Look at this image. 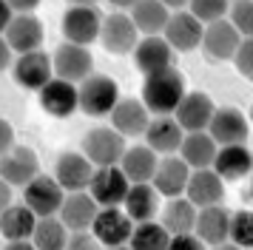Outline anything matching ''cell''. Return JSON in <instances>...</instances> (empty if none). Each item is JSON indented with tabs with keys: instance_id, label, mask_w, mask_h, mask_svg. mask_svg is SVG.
Returning <instances> with one entry per match:
<instances>
[{
	"instance_id": "cell-1",
	"label": "cell",
	"mask_w": 253,
	"mask_h": 250,
	"mask_svg": "<svg viewBox=\"0 0 253 250\" xmlns=\"http://www.w3.org/2000/svg\"><path fill=\"white\" fill-rule=\"evenodd\" d=\"M185 74L179 68H160L145 74V85H142V105L154 114H173L176 102L182 100L185 94Z\"/></svg>"
},
{
	"instance_id": "cell-2",
	"label": "cell",
	"mask_w": 253,
	"mask_h": 250,
	"mask_svg": "<svg viewBox=\"0 0 253 250\" xmlns=\"http://www.w3.org/2000/svg\"><path fill=\"white\" fill-rule=\"evenodd\" d=\"M117 100H120V88H117L114 80L105 77V74H94L91 71L77 85V108L83 114L94 117V120L108 117V111L114 108Z\"/></svg>"
},
{
	"instance_id": "cell-3",
	"label": "cell",
	"mask_w": 253,
	"mask_h": 250,
	"mask_svg": "<svg viewBox=\"0 0 253 250\" xmlns=\"http://www.w3.org/2000/svg\"><path fill=\"white\" fill-rule=\"evenodd\" d=\"M126 136L114 131L111 125H97L91 131H85L83 136V154L85 159L91 162L94 168H100V165H117L120 157H123V151H126Z\"/></svg>"
},
{
	"instance_id": "cell-4",
	"label": "cell",
	"mask_w": 253,
	"mask_h": 250,
	"mask_svg": "<svg viewBox=\"0 0 253 250\" xmlns=\"http://www.w3.org/2000/svg\"><path fill=\"white\" fill-rule=\"evenodd\" d=\"M131 227H134V222L128 219L126 210L120 205H108V208L97 210L91 222V233L97 245H103V248H123V245H128Z\"/></svg>"
},
{
	"instance_id": "cell-5",
	"label": "cell",
	"mask_w": 253,
	"mask_h": 250,
	"mask_svg": "<svg viewBox=\"0 0 253 250\" xmlns=\"http://www.w3.org/2000/svg\"><path fill=\"white\" fill-rule=\"evenodd\" d=\"M51 68H54V77H63V80H69V83H80L83 77H88L94 71L91 48L63 40L57 45V51L51 54Z\"/></svg>"
},
{
	"instance_id": "cell-6",
	"label": "cell",
	"mask_w": 253,
	"mask_h": 250,
	"mask_svg": "<svg viewBox=\"0 0 253 250\" xmlns=\"http://www.w3.org/2000/svg\"><path fill=\"white\" fill-rule=\"evenodd\" d=\"M97 40H100L103 48L111 51V54H131V48H134L137 40H139V32H137L134 20L128 17L126 11H111V14H105L103 23H100Z\"/></svg>"
},
{
	"instance_id": "cell-7",
	"label": "cell",
	"mask_w": 253,
	"mask_h": 250,
	"mask_svg": "<svg viewBox=\"0 0 253 250\" xmlns=\"http://www.w3.org/2000/svg\"><path fill=\"white\" fill-rule=\"evenodd\" d=\"M43 37H46V29L37 14L32 11H14L9 26L3 29V40L9 43L14 54H23V51H35L43 45Z\"/></svg>"
},
{
	"instance_id": "cell-8",
	"label": "cell",
	"mask_w": 253,
	"mask_h": 250,
	"mask_svg": "<svg viewBox=\"0 0 253 250\" xmlns=\"http://www.w3.org/2000/svg\"><path fill=\"white\" fill-rule=\"evenodd\" d=\"M12 77L14 83L26 91H40L48 80L54 77V68H51V54H46L43 48L35 51H23V54L14 60L12 66Z\"/></svg>"
},
{
	"instance_id": "cell-9",
	"label": "cell",
	"mask_w": 253,
	"mask_h": 250,
	"mask_svg": "<svg viewBox=\"0 0 253 250\" xmlns=\"http://www.w3.org/2000/svg\"><path fill=\"white\" fill-rule=\"evenodd\" d=\"M100 23H103V14L97 6H69L60 29H63V37L69 43L91 45L100 34Z\"/></svg>"
},
{
	"instance_id": "cell-10",
	"label": "cell",
	"mask_w": 253,
	"mask_h": 250,
	"mask_svg": "<svg viewBox=\"0 0 253 250\" xmlns=\"http://www.w3.org/2000/svg\"><path fill=\"white\" fill-rule=\"evenodd\" d=\"M40 173V159L29 145H9L0 154V176L12 188H23L26 182Z\"/></svg>"
},
{
	"instance_id": "cell-11",
	"label": "cell",
	"mask_w": 253,
	"mask_h": 250,
	"mask_svg": "<svg viewBox=\"0 0 253 250\" xmlns=\"http://www.w3.org/2000/svg\"><path fill=\"white\" fill-rule=\"evenodd\" d=\"M128 185L131 182L126 179V173L120 170V165H100V168H94L85 191L91 193V199L100 208H108V205H123V196H126Z\"/></svg>"
},
{
	"instance_id": "cell-12",
	"label": "cell",
	"mask_w": 253,
	"mask_h": 250,
	"mask_svg": "<svg viewBox=\"0 0 253 250\" xmlns=\"http://www.w3.org/2000/svg\"><path fill=\"white\" fill-rule=\"evenodd\" d=\"M66 191L57 185L54 176H46V173H37L23 185V205L32 208L35 216H48L57 213L60 202H63Z\"/></svg>"
},
{
	"instance_id": "cell-13",
	"label": "cell",
	"mask_w": 253,
	"mask_h": 250,
	"mask_svg": "<svg viewBox=\"0 0 253 250\" xmlns=\"http://www.w3.org/2000/svg\"><path fill=\"white\" fill-rule=\"evenodd\" d=\"M37 102H40V108L48 117L66 120V117H71L77 111V85L63 77H51L43 88L37 91Z\"/></svg>"
},
{
	"instance_id": "cell-14",
	"label": "cell",
	"mask_w": 253,
	"mask_h": 250,
	"mask_svg": "<svg viewBox=\"0 0 253 250\" xmlns=\"http://www.w3.org/2000/svg\"><path fill=\"white\" fill-rule=\"evenodd\" d=\"M205 131L213 136L216 145H233V142H245L248 139L251 125H248V117L239 108H213Z\"/></svg>"
},
{
	"instance_id": "cell-15",
	"label": "cell",
	"mask_w": 253,
	"mask_h": 250,
	"mask_svg": "<svg viewBox=\"0 0 253 250\" xmlns=\"http://www.w3.org/2000/svg\"><path fill=\"white\" fill-rule=\"evenodd\" d=\"M162 37L173 51H194V48H199V40H202V23L196 20L191 11L176 9L168 14Z\"/></svg>"
},
{
	"instance_id": "cell-16",
	"label": "cell",
	"mask_w": 253,
	"mask_h": 250,
	"mask_svg": "<svg viewBox=\"0 0 253 250\" xmlns=\"http://www.w3.org/2000/svg\"><path fill=\"white\" fill-rule=\"evenodd\" d=\"M182 193L196 205V208L219 205L225 199V179H222L213 168H194L188 173V182H185Z\"/></svg>"
},
{
	"instance_id": "cell-17",
	"label": "cell",
	"mask_w": 253,
	"mask_h": 250,
	"mask_svg": "<svg viewBox=\"0 0 253 250\" xmlns=\"http://www.w3.org/2000/svg\"><path fill=\"white\" fill-rule=\"evenodd\" d=\"M239 40H242V34L225 17H219V20H211L202 26V40H199V45L205 48V54L211 60L222 63V60H230L233 57Z\"/></svg>"
},
{
	"instance_id": "cell-18",
	"label": "cell",
	"mask_w": 253,
	"mask_h": 250,
	"mask_svg": "<svg viewBox=\"0 0 253 250\" xmlns=\"http://www.w3.org/2000/svg\"><path fill=\"white\" fill-rule=\"evenodd\" d=\"M213 108L216 105H213V100L208 97L205 91H185L182 100L176 102V108H173V120L179 123L182 131H205Z\"/></svg>"
},
{
	"instance_id": "cell-19",
	"label": "cell",
	"mask_w": 253,
	"mask_h": 250,
	"mask_svg": "<svg viewBox=\"0 0 253 250\" xmlns=\"http://www.w3.org/2000/svg\"><path fill=\"white\" fill-rule=\"evenodd\" d=\"M111 117V128L120 131L126 139H134V136H142L145 125L151 120V111L142 105V100H134V97H120L114 102V108L108 111Z\"/></svg>"
},
{
	"instance_id": "cell-20",
	"label": "cell",
	"mask_w": 253,
	"mask_h": 250,
	"mask_svg": "<svg viewBox=\"0 0 253 250\" xmlns=\"http://www.w3.org/2000/svg\"><path fill=\"white\" fill-rule=\"evenodd\" d=\"M131 54H134V66L139 68V74H151V71L173 66V48L165 43L162 34H145V37H139L137 45L131 48Z\"/></svg>"
},
{
	"instance_id": "cell-21",
	"label": "cell",
	"mask_w": 253,
	"mask_h": 250,
	"mask_svg": "<svg viewBox=\"0 0 253 250\" xmlns=\"http://www.w3.org/2000/svg\"><path fill=\"white\" fill-rule=\"evenodd\" d=\"M142 136H145V145L151 151H157V154H176L185 131L173 120V114H154L148 120V125H145Z\"/></svg>"
},
{
	"instance_id": "cell-22",
	"label": "cell",
	"mask_w": 253,
	"mask_h": 250,
	"mask_svg": "<svg viewBox=\"0 0 253 250\" xmlns=\"http://www.w3.org/2000/svg\"><path fill=\"white\" fill-rule=\"evenodd\" d=\"M91 173L94 165L85 159V154H77V151H66L54 162V179L63 191H85Z\"/></svg>"
},
{
	"instance_id": "cell-23",
	"label": "cell",
	"mask_w": 253,
	"mask_h": 250,
	"mask_svg": "<svg viewBox=\"0 0 253 250\" xmlns=\"http://www.w3.org/2000/svg\"><path fill=\"white\" fill-rule=\"evenodd\" d=\"M160 193L151 182H131L126 196H123V210L128 213L131 222H145V219H157L160 213Z\"/></svg>"
},
{
	"instance_id": "cell-24",
	"label": "cell",
	"mask_w": 253,
	"mask_h": 250,
	"mask_svg": "<svg viewBox=\"0 0 253 250\" xmlns=\"http://www.w3.org/2000/svg\"><path fill=\"white\" fill-rule=\"evenodd\" d=\"M211 168L216 170L225 182H236L245 179L253 168V157L251 148H245V142H233V145H219L216 157L211 162Z\"/></svg>"
},
{
	"instance_id": "cell-25",
	"label": "cell",
	"mask_w": 253,
	"mask_h": 250,
	"mask_svg": "<svg viewBox=\"0 0 253 250\" xmlns=\"http://www.w3.org/2000/svg\"><path fill=\"white\" fill-rule=\"evenodd\" d=\"M97 210H100V205L91 199V193H83V191H69L57 208L60 222L69 230H85V227H91Z\"/></svg>"
},
{
	"instance_id": "cell-26",
	"label": "cell",
	"mask_w": 253,
	"mask_h": 250,
	"mask_svg": "<svg viewBox=\"0 0 253 250\" xmlns=\"http://www.w3.org/2000/svg\"><path fill=\"white\" fill-rule=\"evenodd\" d=\"M188 173L191 168L185 165L182 157H173V154H165V159L157 162V170L151 176V185L157 188L160 196H179L185 191V182H188Z\"/></svg>"
},
{
	"instance_id": "cell-27",
	"label": "cell",
	"mask_w": 253,
	"mask_h": 250,
	"mask_svg": "<svg viewBox=\"0 0 253 250\" xmlns=\"http://www.w3.org/2000/svg\"><path fill=\"white\" fill-rule=\"evenodd\" d=\"M228 219H230V210L222 202L208 205V208H196L194 233L202 239V245H225V239H228Z\"/></svg>"
},
{
	"instance_id": "cell-28",
	"label": "cell",
	"mask_w": 253,
	"mask_h": 250,
	"mask_svg": "<svg viewBox=\"0 0 253 250\" xmlns=\"http://www.w3.org/2000/svg\"><path fill=\"white\" fill-rule=\"evenodd\" d=\"M216 142L208 131H185L182 142H179V157L185 159V165L194 168H211V162L216 157Z\"/></svg>"
},
{
	"instance_id": "cell-29",
	"label": "cell",
	"mask_w": 253,
	"mask_h": 250,
	"mask_svg": "<svg viewBox=\"0 0 253 250\" xmlns=\"http://www.w3.org/2000/svg\"><path fill=\"white\" fill-rule=\"evenodd\" d=\"M157 151H151L148 145H134L123 151V157H120V170L126 173L128 182H151L154 176V170H157Z\"/></svg>"
},
{
	"instance_id": "cell-30",
	"label": "cell",
	"mask_w": 253,
	"mask_h": 250,
	"mask_svg": "<svg viewBox=\"0 0 253 250\" xmlns=\"http://www.w3.org/2000/svg\"><path fill=\"white\" fill-rule=\"evenodd\" d=\"M168 14H171V9L162 0H137L128 11V17L134 20L139 34H162Z\"/></svg>"
},
{
	"instance_id": "cell-31",
	"label": "cell",
	"mask_w": 253,
	"mask_h": 250,
	"mask_svg": "<svg viewBox=\"0 0 253 250\" xmlns=\"http://www.w3.org/2000/svg\"><path fill=\"white\" fill-rule=\"evenodd\" d=\"M196 222V205L188 196H168V205L162 208V227L168 233H188Z\"/></svg>"
},
{
	"instance_id": "cell-32",
	"label": "cell",
	"mask_w": 253,
	"mask_h": 250,
	"mask_svg": "<svg viewBox=\"0 0 253 250\" xmlns=\"http://www.w3.org/2000/svg\"><path fill=\"white\" fill-rule=\"evenodd\" d=\"M37 216L26 205H9L0 210V236L3 239H32Z\"/></svg>"
},
{
	"instance_id": "cell-33",
	"label": "cell",
	"mask_w": 253,
	"mask_h": 250,
	"mask_svg": "<svg viewBox=\"0 0 253 250\" xmlns=\"http://www.w3.org/2000/svg\"><path fill=\"white\" fill-rule=\"evenodd\" d=\"M66 239H69V227L60 222V216H37L35 230H32V242L37 250H60L66 248Z\"/></svg>"
},
{
	"instance_id": "cell-34",
	"label": "cell",
	"mask_w": 253,
	"mask_h": 250,
	"mask_svg": "<svg viewBox=\"0 0 253 250\" xmlns=\"http://www.w3.org/2000/svg\"><path fill=\"white\" fill-rule=\"evenodd\" d=\"M168 230L162 227V222L157 219H145V222H134L128 245L134 250H165L168 248Z\"/></svg>"
},
{
	"instance_id": "cell-35",
	"label": "cell",
	"mask_w": 253,
	"mask_h": 250,
	"mask_svg": "<svg viewBox=\"0 0 253 250\" xmlns=\"http://www.w3.org/2000/svg\"><path fill=\"white\" fill-rule=\"evenodd\" d=\"M228 239L236 248H251L253 245V213L251 210H236V213H230Z\"/></svg>"
},
{
	"instance_id": "cell-36",
	"label": "cell",
	"mask_w": 253,
	"mask_h": 250,
	"mask_svg": "<svg viewBox=\"0 0 253 250\" xmlns=\"http://www.w3.org/2000/svg\"><path fill=\"white\" fill-rule=\"evenodd\" d=\"M230 14V26L242 34V37H251L253 34V0H230L228 6Z\"/></svg>"
},
{
	"instance_id": "cell-37",
	"label": "cell",
	"mask_w": 253,
	"mask_h": 250,
	"mask_svg": "<svg viewBox=\"0 0 253 250\" xmlns=\"http://www.w3.org/2000/svg\"><path fill=\"white\" fill-rule=\"evenodd\" d=\"M228 6H230V0H188V11H191L202 26L211 23V20L225 17V14H228Z\"/></svg>"
},
{
	"instance_id": "cell-38",
	"label": "cell",
	"mask_w": 253,
	"mask_h": 250,
	"mask_svg": "<svg viewBox=\"0 0 253 250\" xmlns=\"http://www.w3.org/2000/svg\"><path fill=\"white\" fill-rule=\"evenodd\" d=\"M230 60L236 63V71H239L242 77L251 80V74H253V40H251V37H242Z\"/></svg>"
},
{
	"instance_id": "cell-39",
	"label": "cell",
	"mask_w": 253,
	"mask_h": 250,
	"mask_svg": "<svg viewBox=\"0 0 253 250\" xmlns=\"http://www.w3.org/2000/svg\"><path fill=\"white\" fill-rule=\"evenodd\" d=\"M168 248L171 250H202V239L196 236L194 230H188V233H171L168 236Z\"/></svg>"
},
{
	"instance_id": "cell-40",
	"label": "cell",
	"mask_w": 253,
	"mask_h": 250,
	"mask_svg": "<svg viewBox=\"0 0 253 250\" xmlns=\"http://www.w3.org/2000/svg\"><path fill=\"white\" fill-rule=\"evenodd\" d=\"M66 248H71V250H91V248H97V239H94L91 227H85V230H71V236L66 239Z\"/></svg>"
},
{
	"instance_id": "cell-41",
	"label": "cell",
	"mask_w": 253,
	"mask_h": 250,
	"mask_svg": "<svg viewBox=\"0 0 253 250\" xmlns=\"http://www.w3.org/2000/svg\"><path fill=\"white\" fill-rule=\"evenodd\" d=\"M12 142H14V128H12V123L0 117V154L12 145Z\"/></svg>"
},
{
	"instance_id": "cell-42",
	"label": "cell",
	"mask_w": 253,
	"mask_h": 250,
	"mask_svg": "<svg viewBox=\"0 0 253 250\" xmlns=\"http://www.w3.org/2000/svg\"><path fill=\"white\" fill-rule=\"evenodd\" d=\"M12 48H9V43L3 40V34H0V71H6V68L12 66Z\"/></svg>"
},
{
	"instance_id": "cell-43",
	"label": "cell",
	"mask_w": 253,
	"mask_h": 250,
	"mask_svg": "<svg viewBox=\"0 0 253 250\" xmlns=\"http://www.w3.org/2000/svg\"><path fill=\"white\" fill-rule=\"evenodd\" d=\"M12 196H14V193H12V185H9V182L0 176V210L12 205Z\"/></svg>"
},
{
	"instance_id": "cell-44",
	"label": "cell",
	"mask_w": 253,
	"mask_h": 250,
	"mask_svg": "<svg viewBox=\"0 0 253 250\" xmlns=\"http://www.w3.org/2000/svg\"><path fill=\"white\" fill-rule=\"evenodd\" d=\"M6 3L12 6V11H35L40 6V0H6Z\"/></svg>"
},
{
	"instance_id": "cell-45",
	"label": "cell",
	"mask_w": 253,
	"mask_h": 250,
	"mask_svg": "<svg viewBox=\"0 0 253 250\" xmlns=\"http://www.w3.org/2000/svg\"><path fill=\"white\" fill-rule=\"evenodd\" d=\"M12 6H9V3H6V0H0V34H3V29H6V26H9V20H12Z\"/></svg>"
},
{
	"instance_id": "cell-46",
	"label": "cell",
	"mask_w": 253,
	"mask_h": 250,
	"mask_svg": "<svg viewBox=\"0 0 253 250\" xmlns=\"http://www.w3.org/2000/svg\"><path fill=\"white\" fill-rule=\"evenodd\" d=\"M162 3H165V6H168L171 11H176V9H185V6H188V0H162Z\"/></svg>"
},
{
	"instance_id": "cell-47",
	"label": "cell",
	"mask_w": 253,
	"mask_h": 250,
	"mask_svg": "<svg viewBox=\"0 0 253 250\" xmlns=\"http://www.w3.org/2000/svg\"><path fill=\"white\" fill-rule=\"evenodd\" d=\"M108 3H111V6H117V9H131L137 0H108Z\"/></svg>"
},
{
	"instance_id": "cell-48",
	"label": "cell",
	"mask_w": 253,
	"mask_h": 250,
	"mask_svg": "<svg viewBox=\"0 0 253 250\" xmlns=\"http://www.w3.org/2000/svg\"><path fill=\"white\" fill-rule=\"evenodd\" d=\"M69 6H97V0H66Z\"/></svg>"
}]
</instances>
